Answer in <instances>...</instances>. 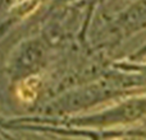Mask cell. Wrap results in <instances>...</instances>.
<instances>
[{"label":"cell","mask_w":146,"mask_h":140,"mask_svg":"<svg viewBox=\"0 0 146 140\" xmlns=\"http://www.w3.org/2000/svg\"><path fill=\"white\" fill-rule=\"evenodd\" d=\"M38 87H40V78L38 77L32 75V77L26 78L25 80H22L18 84L17 97L25 103L33 102L37 97Z\"/></svg>","instance_id":"1"}]
</instances>
